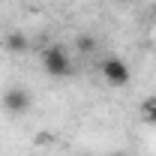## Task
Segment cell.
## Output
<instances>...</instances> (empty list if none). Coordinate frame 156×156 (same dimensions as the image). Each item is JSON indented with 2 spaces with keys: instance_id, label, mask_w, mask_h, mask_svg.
Returning <instances> with one entry per match:
<instances>
[{
  "instance_id": "obj_3",
  "label": "cell",
  "mask_w": 156,
  "mask_h": 156,
  "mask_svg": "<svg viewBox=\"0 0 156 156\" xmlns=\"http://www.w3.org/2000/svg\"><path fill=\"white\" fill-rule=\"evenodd\" d=\"M3 108H6L9 114H27V111L33 108V96H30L24 87H9V90L3 93Z\"/></svg>"
},
{
  "instance_id": "obj_6",
  "label": "cell",
  "mask_w": 156,
  "mask_h": 156,
  "mask_svg": "<svg viewBox=\"0 0 156 156\" xmlns=\"http://www.w3.org/2000/svg\"><path fill=\"white\" fill-rule=\"evenodd\" d=\"M144 117L150 120V126H156V96L144 99Z\"/></svg>"
},
{
  "instance_id": "obj_2",
  "label": "cell",
  "mask_w": 156,
  "mask_h": 156,
  "mask_svg": "<svg viewBox=\"0 0 156 156\" xmlns=\"http://www.w3.org/2000/svg\"><path fill=\"white\" fill-rule=\"evenodd\" d=\"M99 72H102V78H105V84H111V87H126V84L132 81L129 66H126L120 57H105L102 66H99Z\"/></svg>"
},
{
  "instance_id": "obj_1",
  "label": "cell",
  "mask_w": 156,
  "mask_h": 156,
  "mask_svg": "<svg viewBox=\"0 0 156 156\" xmlns=\"http://www.w3.org/2000/svg\"><path fill=\"white\" fill-rule=\"evenodd\" d=\"M42 69H45L51 78H66L69 72H72V60H69V54H66V48H63V45L45 48V51H42Z\"/></svg>"
},
{
  "instance_id": "obj_5",
  "label": "cell",
  "mask_w": 156,
  "mask_h": 156,
  "mask_svg": "<svg viewBox=\"0 0 156 156\" xmlns=\"http://www.w3.org/2000/svg\"><path fill=\"white\" fill-rule=\"evenodd\" d=\"M75 48H78V54H93L96 51V39L90 36V33H81L75 39Z\"/></svg>"
},
{
  "instance_id": "obj_7",
  "label": "cell",
  "mask_w": 156,
  "mask_h": 156,
  "mask_svg": "<svg viewBox=\"0 0 156 156\" xmlns=\"http://www.w3.org/2000/svg\"><path fill=\"white\" fill-rule=\"evenodd\" d=\"M153 18H156V12H153Z\"/></svg>"
},
{
  "instance_id": "obj_4",
  "label": "cell",
  "mask_w": 156,
  "mask_h": 156,
  "mask_svg": "<svg viewBox=\"0 0 156 156\" xmlns=\"http://www.w3.org/2000/svg\"><path fill=\"white\" fill-rule=\"evenodd\" d=\"M3 48H6V54H27V48H30V39L24 36L21 30H12V33H6L3 39Z\"/></svg>"
}]
</instances>
